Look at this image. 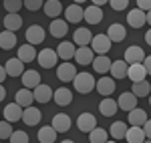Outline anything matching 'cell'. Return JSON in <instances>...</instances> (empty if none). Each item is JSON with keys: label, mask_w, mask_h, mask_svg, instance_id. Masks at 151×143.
I'll list each match as a JSON object with an SVG mask.
<instances>
[{"label": "cell", "mask_w": 151, "mask_h": 143, "mask_svg": "<svg viewBox=\"0 0 151 143\" xmlns=\"http://www.w3.org/2000/svg\"><path fill=\"white\" fill-rule=\"evenodd\" d=\"M73 83H75V89H77L81 95H87V93L95 91L97 81L93 79V75H89V73H77V77H75Z\"/></svg>", "instance_id": "1"}, {"label": "cell", "mask_w": 151, "mask_h": 143, "mask_svg": "<svg viewBox=\"0 0 151 143\" xmlns=\"http://www.w3.org/2000/svg\"><path fill=\"white\" fill-rule=\"evenodd\" d=\"M36 59H38V65L42 69H52V67H57L58 55H57V50H52V48H42L36 55Z\"/></svg>", "instance_id": "2"}, {"label": "cell", "mask_w": 151, "mask_h": 143, "mask_svg": "<svg viewBox=\"0 0 151 143\" xmlns=\"http://www.w3.org/2000/svg\"><path fill=\"white\" fill-rule=\"evenodd\" d=\"M111 38L107 34H97L93 36V40H91V48H93L97 55H107L109 50H111Z\"/></svg>", "instance_id": "3"}, {"label": "cell", "mask_w": 151, "mask_h": 143, "mask_svg": "<svg viewBox=\"0 0 151 143\" xmlns=\"http://www.w3.org/2000/svg\"><path fill=\"white\" fill-rule=\"evenodd\" d=\"M127 24L131 28H141L147 24V12H143L141 8H133L127 14Z\"/></svg>", "instance_id": "4"}, {"label": "cell", "mask_w": 151, "mask_h": 143, "mask_svg": "<svg viewBox=\"0 0 151 143\" xmlns=\"http://www.w3.org/2000/svg\"><path fill=\"white\" fill-rule=\"evenodd\" d=\"M45 28L40 26V24H32V26H28L26 28V40H28V45H40V42H45Z\"/></svg>", "instance_id": "5"}, {"label": "cell", "mask_w": 151, "mask_h": 143, "mask_svg": "<svg viewBox=\"0 0 151 143\" xmlns=\"http://www.w3.org/2000/svg\"><path fill=\"white\" fill-rule=\"evenodd\" d=\"M57 77L63 81V83L75 81V77H77V69L70 65L69 60H65V63H60V65L57 67Z\"/></svg>", "instance_id": "6"}, {"label": "cell", "mask_w": 151, "mask_h": 143, "mask_svg": "<svg viewBox=\"0 0 151 143\" xmlns=\"http://www.w3.org/2000/svg\"><path fill=\"white\" fill-rule=\"evenodd\" d=\"M65 20H67V22H73V24L85 20V8H81L79 4L67 6V8H65Z\"/></svg>", "instance_id": "7"}, {"label": "cell", "mask_w": 151, "mask_h": 143, "mask_svg": "<svg viewBox=\"0 0 151 143\" xmlns=\"http://www.w3.org/2000/svg\"><path fill=\"white\" fill-rule=\"evenodd\" d=\"M95 89H97L103 97H111V95H113V91H115V79H113V77H105V75H103V77L97 81Z\"/></svg>", "instance_id": "8"}, {"label": "cell", "mask_w": 151, "mask_h": 143, "mask_svg": "<svg viewBox=\"0 0 151 143\" xmlns=\"http://www.w3.org/2000/svg\"><path fill=\"white\" fill-rule=\"evenodd\" d=\"M145 52H143V48L141 47H129L127 50H125V63L127 65H139V63H143L145 60Z\"/></svg>", "instance_id": "9"}, {"label": "cell", "mask_w": 151, "mask_h": 143, "mask_svg": "<svg viewBox=\"0 0 151 143\" xmlns=\"http://www.w3.org/2000/svg\"><path fill=\"white\" fill-rule=\"evenodd\" d=\"M93 59H95V50L91 47H79L77 52H75V60H77L79 65H83V67L93 65Z\"/></svg>", "instance_id": "10"}, {"label": "cell", "mask_w": 151, "mask_h": 143, "mask_svg": "<svg viewBox=\"0 0 151 143\" xmlns=\"http://www.w3.org/2000/svg\"><path fill=\"white\" fill-rule=\"evenodd\" d=\"M77 127H79L83 133H91L95 127H97V119H95V115H91V113H81L79 119H77Z\"/></svg>", "instance_id": "11"}, {"label": "cell", "mask_w": 151, "mask_h": 143, "mask_svg": "<svg viewBox=\"0 0 151 143\" xmlns=\"http://www.w3.org/2000/svg\"><path fill=\"white\" fill-rule=\"evenodd\" d=\"M91 40H93V34H91V30L89 28H77L75 30V34H73V42L77 45V47H89L91 45Z\"/></svg>", "instance_id": "12"}, {"label": "cell", "mask_w": 151, "mask_h": 143, "mask_svg": "<svg viewBox=\"0 0 151 143\" xmlns=\"http://www.w3.org/2000/svg\"><path fill=\"white\" fill-rule=\"evenodd\" d=\"M4 69H6V75H8V77H22L24 63L18 59V57H14V59H8V60H6Z\"/></svg>", "instance_id": "13"}, {"label": "cell", "mask_w": 151, "mask_h": 143, "mask_svg": "<svg viewBox=\"0 0 151 143\" xmlns=\"http://www.w3.org/2000/svg\"><path fill=\"white\" fill-rule=\"evenodd\" d=\"M70 123H73V121H70L69 115L58 113V115H55V117H52V123H50V125L55 127V131H57V133H67L70 129Z\"/></svg>", "instance_id": "14"}, {"label": "cell", "mask_w": 151, "mask_h": 143, "mask_svg": "<svg viewBox=\"0 0 151 143\" xmlns=\"http://www.w3.org/2000/svg\"><path fill=\"white\" fill-rule=\"evenodd\" d=\"M107 36L111 38V42H123L125 36H127V30H125L123 24L113 22L111 26H109V30H107Z\"/></svg>", "instance_id": "15"}, {"label": "cell", "mask_w": 151, "mask_h": 143, "mask_svg": "<svg viewBox=\"0 0 151 143\" xmlns=\"http://www.w3.org/2000/svg\"><path fill=\"white\" fill-rule=\"evenodd\" d=\"M4 119L8 123H16V121L22 119V107L18 103H10L4 107Z\"/></svg>", "instance_id": "16"}, {"label": "cell", "mask_w": 151, "mask_h": 143, "mask_svg": "<svg viewBox=\"0 0 151 143\" xmlns=\"http://www.w3.org/2000/svg\"><path fill=\"white\" fill-rule=\"evenodd\" d=\"M75 52H77V47H75V42H69V40L60 42L57 47V55H58V59H63V60L75 59Z\"/></svg>", "instance_id": "17"}, {"label": "cell", "mask_w": 151, "mask_h": 143, "mask_svg": "<svg viewBox=\"0 0 151 143\" xmlns=\"http://www.w3.org/2000/svg\"><path fill=\"white\" fill-rule=\"evenodd\" d=\"M85 20H87V24H99L101 22V20H103V10H101V6H95V4L87 6V8H85Z\"/></svg>", "instance_id": "18"}, {"label": "cell", "mask_w": 151, "mask_h": 143, "mask_svg": "<svg viewBox=\"0 0 151 143\" xmlns=\"http://www.w3.org/2000/svg\"><path fill=\"white\" fill-rule=\"evenodd\" d=\"M52 99H55V103H57L58 107H69L70 103H73V93H70V89H57L55 91V95H52Z\"/></svg>", "instance_id": "19"}, {"label": "cell", "mask_w": 151, "mask_h": 143, "mask_svg": "<svg viewBox=\"0 0 151 143\" xmlns=\"http://www.w3.org/2000/svg\"><path fill=\"white\" fill-rule=\"evenodd\" d=\"M40 119H42V113H40L36 107H32V105L22 111V121L26 123V125H30V127H32V125H38Z\"/></svg>", "instance_id": "20"}, {"label": "cell", "mask_w": 151, "mask_h": 143, "mask_svg": "<svg viewBox=\"0 0 151 143\" xmlns=\"http://www.w3.org/2000/svg\"><path fill=\"white\" fill-rule=\"evenodd\" d=\"M48 30H50L52 36L63 38V36L69 32V24H67V20H63V18H55V20L50 22V26H48Z\"/></svg>", "instance_id": "21"}, {"label": "cell", "mask_w": 151, "mask_h": 143, "mask_svg": "<svg viewBox=\"0 0 151 143\" xmlns=\"http://www.w3.org/2000/svg\"><path fill=\"white\" fill-rule=\"evenodd\" d=\"M117 109H119V105H117L115 99H111V97H105L103 101L99 103V111H101V115H105V117H113L117 113Z\"/></svg>", "instance_id": "22"}, {"label": "cell", "mask_w": 151, "mask_h": 143, "mask_svg": "<svg viewBox=\"0 0 151 143\" xmlns=\"http://www.w3.org/2000/svg\"><path fill=\"white\" fill-rule=\"evenodd\" d=\"M117 105L119 109H123V111H133V109L137 107V97L133 95V93H123V95H119V101H117Z\"/></svg>", "instance_id": "23"}, {"label": "cell", "mask_w": 151, "mask_h": 143, "mask_svg": "<svg viewBox=\"0 0 151 143\" xmlns=\"http://www.w3.org/2000/svg\"><path fill=\"white\" fill-rule=\"evenodd\" d=\"M22 85H24V89H36L40 85V73L38 71H24L22 73Z\"/></svg>", "instance_id": "24"}, {"label": "cell", "mask_w": 151, "mask_h": 143, "mask_svg": "<svg viewBox=\"0 0 151 143\" xmlns=\"http://www.w3.org/2000/svg\"><path fill=\"white\" fill-rule=\"evenodd\" d=\"M125 139H127V143H143L145 139H147V137H145V131H143V127H135V125H129Z\"/></svg>", "instance_id": "25"}, {"label": "cell", "mask_w": 151, "mask_h": 143, "mask_svg": "<svg viewBox=\"0 0 151 143\" xmlns=\"http://www.w3.org/2000/svg\"><path fill=\"white\" fill-rule=\"evenodd\" d=\"M32 93H35V101H38V103H48V101L52 99V95H55L52 89H50L48 85H42V83L38 85Z\"/></svg>", "instance_id": "26"}, {"label": "cell", "mask_w": 151, "mask_h": 143, "mask_svg": "<svg viewBox=\"0 0 151 143\" xmlns=\"http://www.w3.org/2000/svg\"><path fill=\"white\" fill-rule=\"evenodd\" d=\"M127 71H129V65L125 60H113L109 73H111L113 79H125V77H127Z\"/></svg>", "instance_id": "27"}, {"label": "cell", "mask_w": 151, "mask_h": 143, "mask_svg": "<svg viewBox=\"0 0 151 143\" xmlns=\"http://www.w3.org/2000/svg\"><path fill=\"white\" fill-rule=\"evenodd\" d=\"M127 77L131 79V81H133V83H137V81H145V77H147V71H145L143 63H139V65H129Z\"/></svg>", "instance_id": "28"}, {"label": "cell", "mask_w": 151, "mask_h": 143, "mask_svg": "<svg viewBox=\"0 0 151 143\" xmlns=\"http://www.w3.org/2000/svg\"><path fill=\"white\" fill-rule=\"evenodd\" d=\"M129 125H135V127H143L145 125V121H147V113L143 111V109H133V111H129Z\"/></svg>", "instance_id": "29"}, {"label": "cell", "mask_w": 151, "mask_h": 143, "mask_svg": "<svg viewBox=\"0 0 151 143\" xmlns=\"http://www.w3.org/2000/svg\"><path fill=\"white\" fill-rule=\"evenodd\" d=\"M42 8H45V14H47L48 18H52V20L58 18V14L65 10V8L60 6V0H47Z\"/></svg>", "instance_id": "30"}, {"label": "cell", "mask_w": 151, "mask_h": 143, "mask_svg": "<svg viewBox=\"0 0 151 143\" xmlns=\"http://www.w3.org/2000/svg\"><path fill=\"white\" fill-rule=\"evenodd\" d=\"M32 101H35V93L30 91V89H20V91H16V101L14 103H18L20 107H30L32 105Z\"/></svg>", "instance_id": "31"}, {"label": "cell", "mask_w": 151, "mask_h": 143, "mask_svg": "<svg viewBox=\"0 0 151 143\" xmlns=\"http://www.w3.org/2000/svg\"><path fill=\"white\" fill-rule=\"evenodd\" d=\"M16 47V34L12 32V30H2L0 32V48H4V50H10V48Z\"/></svg>", "instance_id": "32"}, {"label": "cell", "mask_w": 151, "mask_h": 143, "mask_svg": "<svg viewBox=\"0 0 151 143\" xmlns=\"http://www.w3.org/2000/svg\"><path fill=\"white\" fill-rule=\"evenodd\" d=\"M93 69H95V73H101V75L109 73L111 71V60H109V57H105V55L95 57L93 59Z\"/></svg>", "instance_id": "33"}, {"label": "cell", "mask_w": 151, "mask_h": 143, "mask_svg": "<svg viewBox=\"0 0 151 143\" xmlns=\"http://www.w3.org/2000/svg\"><path fill=\"white\" fill-rule=\"evenodd\" d=\"M127 123H123V121H115L113 125H111V137L115 139V141H119V139H125V135H127Z\"/></svg>", "instance_id": "34"}, {"label": "cell", "mask_w": 151, "mask_h": 143, "mask_svg": "<svg viewBox=\"0 0 151 143\" xmlns=\"http://www.w3.org/2000/svg\"><path fill=\"white\" fill-rule=\"evenodd\" d=\"M20 26H22V18H20V14H6V16H4V28H6V30L16 32Z\"/></svg>", "instance_id": "35"}, {"label": "cell", "mask_w": 151, "mask_h": 143, "mask_svg": "<svg viewBox=\"0 0 151 143\" xmlns=\"http://www.w3.org/2000/svg\"><path fill=\"white\" fill-rule=\"evenodd\" d=\"M55 139H57V131H55L52 125L40 127V131H38V141L40 143H55Z\"/></svg>", "instance_id": "36"}, {"label": "cell", "mask_w": 151, "mask_h": 143, "mask_svg": "<svg viewBox=\"0 0 151 143\" xmlns=\"http://www.w3.org/2000/svg\"><path fill=\"white\" fill-rule=\"evenodd\" d=\"M18 59L22 60V63H32L36 59V50L32 45H22V47L18 48Z\"/></svg>", "instance_id": "37"}, {"label": "cell", "mask_w": 151, "mask_h": 143, "mask_svg": "<svg viewBox=\"0 0 151 143\" xmlns=\"http://www.w3.org/2000/svg\"><path fill=\"white\" fill-rule=\"evenodd\" d=\"M131 89H133L131 93L139 99V97H149V89H151V87H149V83H147V81H137V83H133V87H131Z\"/></svg>", "instance_id": "38"}, {"label": "cell", "mask_w": 151, "mask_h": 143, "mask_svg": "<svg viewBox=\"0 0 151 143\" xmlns=\"http://www.w3.org/2000/svg\"><path fill=\"white\" fill-rule=\"evenodd\" d=\"M89 141H91V143H105V141H109V139H107V131H105L103 127H95L93 131L89 133Z\"/></svg>", "instance_id": "39"}, {"label": "cell", "mask_w": 151, "mask_h": 143, "mask_svg": "<svg viewBox=\"0 0 151 143\" xmlns=\"http://www.w3.org/2000/svg\"><path fill=\"white\" fill-rule=\"evenodd\" d=\"M4 8L8 10V14H18V10L22 8V0H4Z\"/></svg>", "instance_id": "40"}, {"label": "cell", "mask_w": 151, "mask_h": 143, "mask_svg": "<svg viewBox=\"0 0 151 143\" xmlns=\"http://www.w3.org/2000/svg\"><path fill=\"white\" fill-rule=\"evenodd\" d=\"M10 135H12V127H10V123L4 119V121H0V139H10Z\"/></svg>", "instance_id": "41"}, {"label": "cell", "mask_w": 151, "mask_h": 143, "mask_svg": "<svg viewBox=\"0 0 151 143\" xmlns=\"http://www.w3.org/2000/svg\"><path fill=\"white\" fill-rule=\"evenodd\" d=\"M10 143H28V135L24 131H12Z\"/></svg>", "instance_id": "42"}, {"label": "cell", "mask_w": 151, "mask_h": 143, "mask_svg": "<svg viewBox=\"0 0 151 143\" xmlns=\"http://www.w3.org/2000/svg\"><path fill=\"white\" fill-rule=\"evenodd\" d=\"M45 2L42 0H24V8H28L30 12H36L38 8H42Z\"/></svg>", "instance_id": "43"}, {"label": "cell", "mask_w": 151, "mask_h": 143, "mask_svg": "<svg viewBox=\"0 0 151 143\" xmlns=\"http://www.w3.org/2000/svg\"><path fill=\"white\" fill-rule=\"evenodd\" d=\"M109 4H111V8L117 12H121V10H125L129 6V0H109Z\"/></svg>", "instance_id": "44"}, {"label": "cell", "mask_w": 151, "mask_h": 143, "mask_svg": "<svg viewBox=\"0 0 151 143\" xmlns=\"http://www.w3.org/2000/svg\"><path fill=\"white\" fill-rule=\"evenodd\" d=\"M137 8H141L143 12L151 10V0H137Z\"/></svg>", "instance_id": "45"}, {"label": "cell", "mask_w": 151, "mask_h": 143, "mask_svg": "<svg viewBox=\"0 0 151 143\" xmlns=\"http://www.w3.org/2000/svg\"><path fill=\"white\" fill-rule=\"evenodd\" d=\"M143 131H145V137L151 139V119L145 121V125H143Z\"/></svg>", "instance_id": "46"}, {"label": "cell", "mask_w": 151, "mask_h": 143, "mask_svg": "<svg viewBox=\"0 0 151 143\" xmlns=\"http://www.w3.org/2000/svg\"><path fill=\"white\" fill-rule=\"evenodd\" d=\"M143 67H145L147 75H151V55H149V57H145V60H143Z\"/></svg>", "instance_id": "47"}, {"label": "cell", "mask_w": 151, "mask_h": 143, "mask_svg": "<svg viewBox=\"0 0 151 143\" xmlns=\"http://www.w3.org/2000/svg\"><path fill=\"white\" fill-rule=\"evenodd\" d=\"M4 79H6V69L0 65V85H2V81H4Z\"/></svg>", "instance_id": "48"}, {"label": "cell", "mask_w": 151, "mask_h": 143, "mask_svg": "<svg viewBox=\"0 0 151 143\" xmlns=\"http://www.w3.org/2000/svg\"><path fill=\"white\" fill-rule=\"evenodd\" d=\"M91 2H93L95 6H105V4H107L109 0H91Z\"/></svg>", "instance_id": "49"}, {"label": "cell", "mask_w": 151, "mask_h": 143, "mask_svg": "<svg viewBox=\"0 0 151 143\" xmlns=\"http://www.w3.org/2000/svg\"><path fill=\"white\" fill-rule=\"evenodd\" d=\"M145 42H147V45L151 47V28L147 30V32H145Z\"/></svg>", "instance_id": "50"}, {"label": "cell", "mask_w": 151, "mask_h": 143, "mask_svg": "<svg viewBox=\"0 0 151 143\" xmlns=\"http://www.w3.org/2000/svg\"><path fill=\"white\" fill-rule=\"evenodd\" d=\"M4 97H6V89L0 85V101H4Z\"/></svg>", "instance_id": "51"}, {"label": "cell", "mask_w": 151, "mask_h": 143, "mask_svg": "<svg viewBox=\"0 0 151 143\" xmlns=\"http://www.w3.org/2000/svg\"><path fill=\"white\" fill-rule=\"evenodd\" d=\"M147 24H151V10L147 12Z\"/></svg>", "instance_id": "52"}, {"label": "cell", "mask_w": 151, "mask_h": 143, "mask_svg": "<svg viewBox=\"0 0 151 143\" xmlns=\"http://www.w3.org/2000/svg\"><path fill=\"white\" fill-rule=\"evenodd\" d=\"M81 2H87V0H75V4H81Z\"/></svg>", "instance_id": "53"}, {"label": "cell", "mask_w": 151, "mask_h": 143, "mask_svg": "<svg viewBox=\"0 0 151 143\" xmlns=\"http://www.w3.org/2000/svg\"><path fill=\"white\" fill-rule=\"evenodd\" d=\"M60 143H75V141H70V139H65V141H60Z\"/></svg>", "instance_id": "54"}, {"label": "cell", "mask_w": 151, "mask_h": 143, "mask_svg": "<svg viewBox=\"0 0 151 143\" xmlns=\"http://www.w3.org/2000/svg\"><path fill=\"white\" fill-rule=\"evenodd\" d=\"M143 143H151V139H145V141H143Z\"/></svg>", "instance_id": "55"}, {"label": "cell", "mask_w": 151, "mask_h": 143, "mask_svg": "<svg viewBox=\"0 0 151 143\" xmlns=\"http://www.w3.org/2000/svg\"><path fill=\"white\" fill-rule=\"evenodd\" d=\"M149 105H151V93H149Z\"/></svg>", "instance_id": "56"}, {"label": "cell", "mask_w": 151, "mask_h": 143, "mask_svg": "<svg viewBox=\"0 0 151 143\" xmlns=\"http://www.w3.org/2000/svg\"><path fill=\"white\" fill-rule=\"evenodd\" d=\"M105 143H117V141H105Z\"/></svg>", "instance_id": "57"}, {"label": "cell", "mask_w": 151, "mask_h": 143, "mask_svg": "<svg viewBox=\"0 0 151 143\" xmlns=\"http://www.w3.org/2000/svg\"><path fill=\"white\" fill-rule=\"evenodd\" d=\"M0 141H2V139H0Z\"/></svg>", "instance_id": "58"}]
</instances>
